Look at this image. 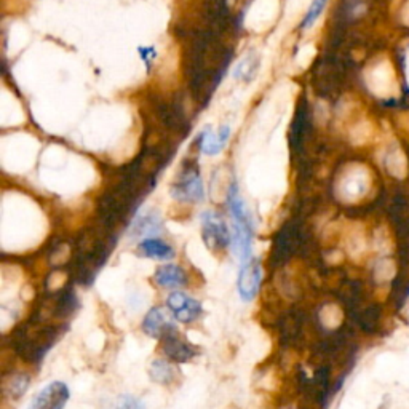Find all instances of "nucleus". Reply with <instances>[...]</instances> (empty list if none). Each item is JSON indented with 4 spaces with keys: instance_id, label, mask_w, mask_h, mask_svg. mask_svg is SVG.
I'll return each mask as SVG.
<instances>
[{
    "instance_id": "f257e3e1",
    "label": "nucleus",
    "mask_w": 409,
    "mask_h": 409,
    "mask_svg": "<svg viewBox=\"0 0 409 409\" xmlns=\"http://www.w3.org/2000/svg\"><path fill=\"white\" fill-rule=\"evenodd\" d=\"M201 237L211 251H222L232 243V235L229 232L227 224L222 221L221 216L211 211H205L201 215Z\"/></svg>"
},
{
    "instance_id": "f03ea898",
    "label": "nucleus",
    "mask_w": 409,
    "mask_h": 409,
    "mask_svg": "<svg viewBox=\"0 0 409 409\" xmlns=\"http://www.w3.org/2000/svg\"><path fill=\"white\" fill-rule=\"evenodd\" d=\"M69 398L71 391L67 385L61 381H53L34 396L27 409H65Z\"/></svg>"
},
{
    "instance_id": "7ed1b4c3",
    "label": "nucleus",
    "mask_w": 409,
    "mask_h": 409,
    "mask_svg": "<svg viewBox=\"0 0 409 409\" xmlns=\"http://www.w3.org/2000/svg\"><path fill=\"white\" fill-rule=\"evenodd\" d=\"M262 281V269L261 262L257 259H250L241 264V269L239 272V280H237V288H239V295L240 299L245 302L253 301L257 296L259 288H261Z\"/></svg>"
},
{
    "instance_id": "20e7f679",
    "label": "nucleus",
    "mask_w": 409,
    "mask_h": 409,
    "mask_svg": "<svg viewBox=\"0 0 409 409\" xmlns=\"http://www.w3.org/2000/svg\"><path fill=\"white\" fill-rule=\"evenodd\" d=\"M173 199L184 203H200L205 199L203 182L199 173L186 171L182 173L180 180L171 186Z\"/></svg>"
},
{
    "instance_id": "39448f33",
    "label": "nucleus",
    "mask_w": 409,
    "mask_h": 409,
    "mask_svg": "<svg viewBox=\"0 0 409 409\" xmlns=\"http://www.w3.org/2000/svg\"><path fill=\"white\" fill-rule=\"evenodd\" d=\"M162 350L166 358L176 363H187L199 355V349L184 339L176 328H173L162 337Z\"/></svg>"
},
{
    "instance_id": "423d86ee",
    "label": "nucleus",
    "mask_w": 409,
    "mask_h": 409,
    "mask_svg": "<svg viewBox=\"0 0 409 409\" xmlns=\"http://www.w3.org/2000/svg\"><path fill=\"white\" fill-rule=\"evenodd\" d=\"M166 305H168L171 315L177 321H181V323H192L203 312L200 301L181 291L171 293L168 299H166Z\"/></svg>"
},
{
    "instance_id": "0eeeda50",
    "label": "nucleus",
    "mask_w": 409,
    "mask_h": 409,
    "mask_svg": "<svg viewBox=\"0 0 409 409\" xmlns=\"http://www.w3.org/2000/svg\"><path fill=\"white\" fill-rule=\"evenodd\" d=\"M173 328L175 326L170 323L168 316H166V314L160 307H152L142 320L144 333L155 339L159 337L162 339L166 333L173 330Z\"/></svg>"
},
{
    "instance_id": "6e6552de",
    "label": "nucleus",
    "mask_w": 409,
    "mask_h": 409,
    "mask_svg": "<svg viewBox=\"0 0 409 409\" xmlns=\"http://www.w3.org/2000/svg\"><path fill=\"white\" fill-rule=\"evenodd\" d=\"M230 138V126L222 125L217 131L206 128L200 136V149L206 155H216L226 147Z\"/></svg>"
},
{
    "instance_id": "1a4fd4ad",
    "label": "nucleus",
    "mask_w": 409,
    "mask_h": 409,
    "mask_svg": "<svg viewBox=\"0 0 409 409\" xmlns=\"http://www.w3.org/2000/svg\"><path fill=\"white\" fill-rule=\"evenodd\" d=\"M154 281L162 288H182L187 285V274L184 269L175 264H166L159 267L154 274Z\"/></svg>"
},
{
    "instance_id": "9d476101",
    "label": "nucleus",
    "mask_w": 409,
    "mask_h": 409,
    "mask_svg": "<svg viewBox=\"0 0 409 409\" xmlns=\"http://www.w3.org/2000/svg\"><path fill=\"white\" fill-rule=\"evenodd\" d=\"M140 255L149 259H155V261H170V259L175 257V250L173 246L166 243V241L160 240V239H144L140 246Z\"/></svg>"
},
{
    "instance_id": "9b49d317",
    "label": "nucleus",
    "mask_w": 409,
    "mask_h": 409,
    "mask_svg": "<svg viewBox=\"0 0 409 409\" xmlns=\"http://www.w3.org/2000/svg\"><path fill=\"white\" fill-rule=\"evenodd\" d=\"M29 387V377L26 374H15L4 381V394L11 398H20Z\"/></svg>"
},
{
    "instance_id": "f8f14e48",
    "label": "nucleus",
    "mask_w": 409,
    "mask_h": 409,
    "mask_svg": "<svg viewBox=\"0 0 409 409\" xmlns=\"http://www.w3.org/2000/svg\"><path fill=\"white\" fill-rule=\"evenodd\" d=\"M257 66H259V60L256 55H248L243 58V61H240V65L235 67L234 76L235 79L245 80V82H251L253 77L256 76L257 72Z\"/></svg>"
},
{
    "instance_id": "ddd939ff",
    "label": "nucleus",
    "mask_w": 409,
    "mask_h": 409,
    "mask_svg": "<svg viewBox=\"0 0 409 409\" xmlns=\"http://www.w3.org/2000/svg\"><path fill=\"white\" fill-rule=\"evenodd\" d=\"M151 377L152 381L165 385L173 381V377H175V370H173V366L168 361L155 360L151 366Z\"/></svg>"
},
{
    "instance_id": "4468645a",
    "label": "nucleus",
    "mask_w": 409,
    "mask_h": 409,
    "mask_svg": "<svg viewBox=\"0 0 409 409\" xmlns=\"http://www.w3.org/2000/svg\"><path fill=\"white\" fill-rule=\"evenodd\" d=\"M328 0H314L312 4H310V7L307 10V13L304 15L302 22H301V29H310L312 27L319 18L321 16V13L325 11Z\"/></svg>"
},
{
    "instance_id": "2eb2a0df",
    "label": "nucleus",
    "mask_w": 409,
    "mask_h": 409,
    "mask_svg": "<svg viewBox=\"0 0 409 409\" xmlns=\"http://www.w3.org/2000/svg\"><path fill=\"white\" fill-rule=\"evenodd\" d=\"M117 409H144V405L133 395H122L117 401Z\"/></svg>"
},
{
    "instance_id": "dca6fc26",
    "label": "nucleus",
    "mask_w": 409,
    "mask_h": 409,
    "mask_svg": "<svg viewBox=\"0 0 409 409\" xmlns=\"http://www.w3.org/2000/svg\"><path fill=\"white\" fill-rule=\"evenodd\" d=\"M138 51H140V55H141L142 60L147 62V66H149V61L154 60V58H155V48H154V47H151V48H144V47H141Z\"/></svg>"
}]
</instances>
